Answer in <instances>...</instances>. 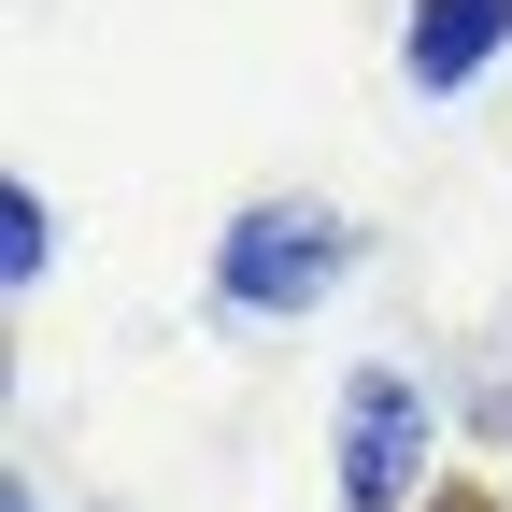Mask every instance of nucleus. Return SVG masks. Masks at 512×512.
Segmentation results:
<instances>
[{
  "mask_svg": "<svg viewBox=\"0 0 512 512\" xmlns=\"http://www.w3.org/2000/svg\"><path fill=\"white\" fill-rule=\"evenodd\" d=\"M342 271H356V228H342L328 200H256V214H228V242H214V299L242 313V328L313 313Z\"/></svg>",
  "mask_w": 512,
  "mask_h": 512,
  "instance_id": "obj_1",
  "label": "nucleus"
},
{
  "mask_svg": "<svg viewBox=\"0 0 512 512\" xmlns=\"http://www.w3.org/2000/svg\"><path fill=\"white\" fill-rule=\"evenodd\" d=\"M328 484H342V512H399L413 484H427V384L413 370H342V413H328Z\"/></svg>",
  "mask_w": 512,
  "mask_h": 512,
  "instance_id": "obj_2",
  "label": "nucleus"
},
{
  "mask_svg": "<svg viewBox=\"0 0 512 512\" xmlns=\"http://www.w3.org/2000/svg\"><path fill=\"white\" fill-rule=\"evenodd\" d=\"M498 57H512V0H413V15H399V72H413L427 100L484 86Z\"/></svg>",
  "mask_w": 512,
  "mask_h": 512,
  "instance_id": "obj_3",
  "label": "nucleus"
},
{
  "mask_svg": "<svg viewBox=\"0 0 512 512\" xmlns=\"http://www.w3.org/2000/svg\"><path fill=\"white\" fill-rule=\"evenodd\" d=\"M43 256H57V214H43V185H0V285H43Z\"/></svg>",
  "mask_w": 512,
  "mask_h": 512,
  "instance_id": "obj_4",
  "label": "nucleus"
},
{
  "mask_svg": "<svg viewBox=\"0 0 512 512\" xmlns=\"http://www.w3.org/2000/svg\"><path fill=\"white\" fill-rule=\"evenodd\" d=\"M427 512H512V498H484V484H441V498H427Z\"/></svg>",
  "mask_w": 512,
  "mask_h": 512,
  "instance_id": "obj_5",
  "label": "nucleus"
},
{
  "mask_svg": "<svg viewBox=\"0 0 512 512\" xmlns=\"http://www.w3.org/2000/svg\"><path fill=\"white\" fill-rule=\"evenodd\" d=\"M0 512H43V498H29V484H15V498H0Z\"/></svg>",
  "mask_w": 512,
  "mask_h": 512,
  "instance_id": "obj_6",
  "label": "nucleus"
}]
</instances>
